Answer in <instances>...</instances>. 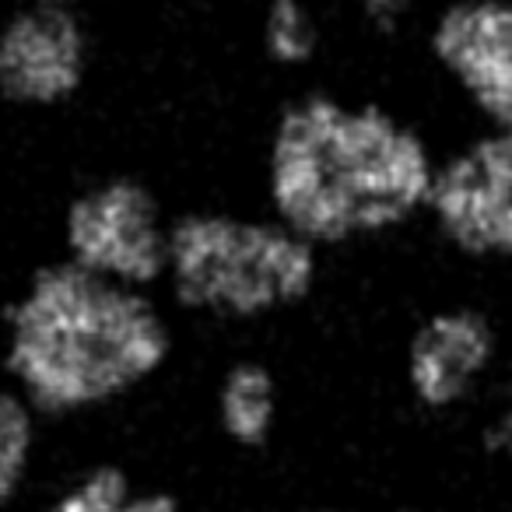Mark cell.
<instances>
[{
    "label": "cell",
    "mask_w": 512,
    "mask_h": 512,
    "mask_svg": "<svg viewBox=\"0 0 512 512\" xmlns=\"http://www.w3.org/2000/svg\"><path fill=\"white\" fill-rule=\"evenodd\" d=\"M442 144L414 92L334 71L271 95L239 190L344 271L421 239Z\"/></svg>",
    "instance_id": "6da1fadb"
},
{
    "label": "cell",
    "mask_w": 512,
    "mask_h": 512,
    "mask_svg": "<svg viewBox=\"0 0 512 512\" xmlns=\"http://www.w3.org/2000/svg\"><path fill=\"white\" fill-rule=\"evenodd\" d=\"M193 337L158 292L36 249L0 281V379L57 439L134 418L183 379Z\"/></svg>",
    "instance_id": "7a4b0ae2"
},
{
    "label": "cell",
    "mask_w": 512,
    "mask_h": 512,
    "mask_svg": "<svg viewBox=\"0 0 512 512\" xmlns=\"http://www.w3.org/2000/svg\"><path fill=\"white\" fill-rule=\"evenodd\" d=\"M341 267L242 190L179 197L158 295L193 341H274L327 309Z\"/></svg>",
    "instance_id": "3957f363"
},
{
    "label": "cell",
    "mask_w": 512,
    "mask_h": 512,
    "mask_svg": "<svg viewBox=\"0 0 512 512\" xmlns=\"http://www.w3.org/2000/svg\"><path fill=\"white\" fill-rule=\"evenodd\" d=\"M176 207L179 193L158 169L102 158L71 172L53 193L39 249L95 278L158 292Z\"/></svg>",
    "instance_id": "277c9868"
},
{
    "label": "cell",
    "mask_w": 512,
    "mask_h": 512,
    "mask_svg": "<svg viewBox=\"0 0 512 512\" xmlns=\"http://www.w3.org/2000/svg\"><path fill=\"white\" fill-rule=\"evenodd\" d=\"M109 74L106 15L0 0V123L57 130L88 113Z\"/></svg>",
    "instance_id": "5b68a950"
},
{
    "label": "cell",
    "mask_w": 512,
    "mask_h": 512,
    "mask_svg": "<svg viewBox=\"0 0 512 512\" xmlns=\"http://www.w3.org/2000/svg\"><path fill=\"white\" fill-rule=\"evenodd\" d=\"M397 50L446 134L512 130V0H439Z\"/></svg>",
    "instance_id": "8992f818"
},
{
    "label": "cell",
    "mask_w": 512,
    "mask_h": 512,
    "mask_svg": "<svg viewBox=\"0 0 512 512\" xmlns=\"http://www.w3.org/2000/svg\"><path fill=\"white\" fill-rule=\"evenodd\" d=\"M512 358L505 306L484 292L449 288L404 320L393 351L397 390L421 418H453L495 393Z\"/></svg>",
    "instance_id": "52a82bcc"
},
{
    "label": "cell",
    "mask_w": 512,
    "mask_h": 512,
    "mask_svg": "<svg viewBox=\"0 0 512 512\" xmlns=\"http://www.w3.org/2000/svg\"><path fill=\"white\" fill-rule=\"evenodd\" d=\"M421 246L474 278H512V130L446 134Z\"/></svg>",
    "instance_id": "ba28073f"
},
{
    "label": "cell",
    "mask_w": 512,
    "mask_h": 512,
    "mask_svg": "<svg viewBox=\"0 0 512 512\" xmlns=\"http://www.w3.org/2000/svg\"><path fill=\"white\" fill-rule=\"evenodd\" d=\"M200 421L232 460H267L292 421V379L274 341L214 344L200 372Z\"/></svg>",
    "instance_id": "9c48e42d"
},
{
    "label": "cell",
    "mask_w": 512,
    "mask_h": 512,
    "mask_svg": "<svg viewBox=\"0 0 512 512\" xmlns=\"http://www.w3.org/2000/svg\"><path fill=\"white\" fill-rule=\"evenodd\" d=\"M235 18L249 67L278 92L337 71V0H246Z\"/></svg>",
    "instance_id": "30bf717a"
},
{
    "label": "cell",
    "mask_w": 512,
    "mask_h": 512,
    "mask_svg": "<svg viewBox=\"0 0 512 512\" xmlns=\"http://www.w3.org/2000/svg\"><path fill=\"white\" fill-rule=\"evenodd\" d=\"M151 477L127 449H81L74 456H53L50 474L43 477L32 512H123L130 498Z\"/></svg>",
    "instance_id": "8fae6325"
},
{
    "label": "cell",
    "mask_w": 512,
    "mask_h": 512,
    "mask_svg": "<svg viewBox=\"0 0 512 512\" xmlns=\"http://www.w3.org/2000/svg\"><path fill=\"white\" fill-rule=\"evenodd\" d=\"M57 435L36 407L0 379V512L32 505L57 456Z\"/></svg>",
    "instance_id": "7c38bea8"
},
{
    "label": "cell",
    "mask_w": 512,
    "mask_h": 512,
    "mask_svg": "<svg viewBox=\"0 0 512 512\" xmlns=\"http://www.w3.org/2000/svg\"><path fill=\"white\" fill-rule=\"evenodd\" d=\"M439 0H337L344 29L369 46L397 50Z\"/></svg>",
    "instance_id": "4fadbf2b"
},
{
    "label": "cell",
    "mask_w": 512,
    "mask_h": 512,
    "mask_svg": "<svg viewBox=\"0 0 512 512\" xmlns=\"http://www.w3.org/2000/svg\"><path fill=\"white\" fill-rule=\"evenodd\" d=\"M495 393H502V397H498L495 414H491L488 428H484V446H488V453L502 456V460L512 467V358H509V369H505V376Z\"/></svg>",
    "instance_id": "5bb4252c"
},
{
    "label": "cell",
    "mask_w": 512,
    "mask_h": 512,
    "mask_svg": "<svg viewBox=\"0 0 512 512\" xmlns=\"http://www.w3.org/2000/svg\"><path fill=\"white\" fill-rule=\"evenodd\" d=\"M165 4H172V8L186 18H218V15L228 18V15H235L246 0H165Z\"/></svg>",
    "instance_id": "9a60e30c"
},
{
    "label": "cell",
    "mask_w": 512,
    "mask_h": 512,
    "mask_svg": "<svg viewBox=\"0 0 512 512\" xmlns=\"http://www.w3.org/2000/svg\"><path fill=\"white\" fill-rule=\"evenodd\" d=\"M29 4H53V8H74V11H92V15H113V11L127 8L130 0H29Z\"/></svg>",
    "instance_id": "2e32d148"
},
{
    "label": "cell",
    "mask_w": 512,
    "mask_h": 512,
    "mask_svg": "<svg viewBox=\"0 0 512 512\" xmlns=\"http://www.w3.org/2000/svg\"><path fill=\"white\" fill-rule=\"evenodd\" d=\"M274 512H365L351 502H334V498H302V502H288Z\"/></svg>",
    "instance_id": "e0dca14e"
},
{
    "label": "cell",
    "mask_w": 512,
    "mask_h": 512,
    "mask_svg": "<svg viewBox=\"0 0 512 512\" xmlns=\"http://www.w3.org/2000/svg\"><path fill=\"white\" fill-rule=\"evenodd\" d=\"M502 306H505V313H509V323H512V278H509V295H505Z\"/></svg>",
    "instance_id": "ac0fdd59"
}]
</instances>
